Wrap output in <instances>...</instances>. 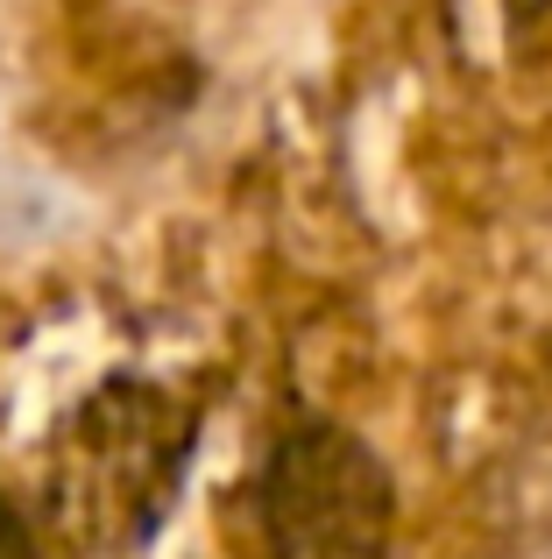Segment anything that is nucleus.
Instances as JSON below:
<instances>
[{"label":"nucleus","instance_id":"1","mask_svg":"<svg viewBox=\"0 0 552 559\" xmlns=\"http://www.w3.org/2000/svg\"><path fill=\"white\" fill-rule=\"evenodd\" d=\"M269 538L284 559H383L389 481L369 447L333 425H304L284 439L263 481Z\"/></svg>","mask_w":552,"mask_h":559},{"label":"nucleus","instance_id":"2","mask_svg":"<svg viewBox=\"0 0 552 559\" xmlns=\"http://www.w3.org/2000/svg\"><path fill=\"white\" fill-rule=\"evenodd\" d=\"M0 559H36V552H28V538H22V524H14L8 510H0Z\"/></svg>","mask_w":552,"mask_h":559}]
</instances>
